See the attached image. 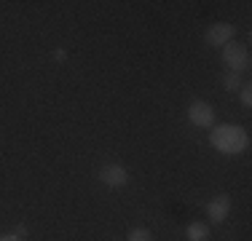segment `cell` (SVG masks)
<instances>
[{
    "label": "cell",
    "mask_w": 252,
    "mask_h": 241,
    "mask_svg": "<svg viewBox=\"0 0 252 241\" xmlns=\"http://www.w3.org/2000/svg\"><path fill=\"white\" fill-rule=\"evenodd\" d=\"M129 241H153L148 228H131L129 231Z\"/></svg>",
    "instance_id": "ba28073f"
},
{
    "label": "cell",
    "mask_w": 252,
    "mask_h": 241,
    "mask_svg": "<svg viewBox=\"0 0 252 241\" xmlns=\"http://www.w3.org/2000/svg\"><path fill=\"white\" fill-rule=\"evenodd\" d=\"M209 142H212L215 150L225 155H239L247 150L250 145V137L242 126H233V123H223V126H215L212 134H209Z\"/></svg>",
    "instance_id": "6da1fadb"
},
{
    "label": "cell",
    "mask_w": 252,
    "mask_h": 241,
    "mask_svg": "<svg viewBox=\"0 0 252 241\" xmlns=\"http://www.w3.org/2000/svg\"><path fill=\"white\" fill-rule=\"evenodd\" d=\"M228 212H231V198L225 196V193H220V196H215L212 201L207 204V217L212 222H223Z\"/></svg>",
    "instance_id": "8992f818"
},
{
    "label": "cell",
    "mask_w": 252,
    "mask_h": 241,
    "mask_svg": "<svg viewBox=\"0 0 252 241\" xmlns=\"http://www.w3.org/2000/svg\"><path fill=\"white\" fill-rule=\"evenodd\" d=\"M233 35H236V27H233V24L215 22L207 27V35H204V38H207L209 46H228L233 40Z\"/></svg>",
    "instance_id": "3957f363"
},
{
    "label": "cell",
    "mask_w": 252,
    "mask_h": 241,
    "mask_svg": "<svg viewBox=\"0 0 252 241\" xmlns=\"http://www.w3.org/2000/svg\"><path fill=\"white\" fill-rule=\"evenodd\" d=\"M239 91H242V94H239V96H242V105H244V107H250V105H252V94H250L252 89H250V86H242Z\"/></svg>",
    "instance_id": "30bf717a"
},
{
    "label": "cell",
    "mask_w": 252,
    "mask_h": 241,
    "mask_svg": "<svg viewBox=\"0 0 252 241\" xmlns=\"http://www.w3.org/2000/svg\"><path fill=\"white\" fill-rule=\"evenodd\" d=\"M185 236H188V241H207L209 228H207V225H201V222H193V225H188Z\"/></svg>",
    "instance_id": "52a82bcc"
},
{
    "label": "cell",
    "mask_w": 252,
    "mask_h": 241,
    "mask_svg": "<svg viewBox=\"0 0 252 241\" xmlns=\"http://www.w3.org/2000/svg\"><path fill=\"white\" fill-rule=\"evenodd\" d=\"M99 180L107 185V188H121V185L129 182V172L118 164H107L105 169L99 172Z\"/></svg>",
    "instance_id": "5b68a950"
},
{
    "label": "cell",
    "mask_w": 252,
    "mask_h": 241,
    "mask_svg": "<svg viewBox=\"0 0 252 241\" xmlns=\"http://www.w3.org/2000/svg\"><path fill=\"white\" fill-rule=\"evenodd\" d=\"M225 89H228V91H236V89H239V75H236V72H228Z\"/></svg>",
    "instance_id": "9c48e42d"
},
{
    "label": "cell",
    "mask_w": 252,
    "mask_h": 241,
    "mask_svg": "<svg viewBox=\"0 0 252 241\" xmlns=\"http://www.w3.org/2000/svg\"><path fill=\"white\" fill-rule=\"evenodd\" d=\"M223 62L228 64V70L236 72V75H239L242 70H247V67H250V51H247V46L231 40V43L223 48Z\"/></svg>",
    "instance_id": "7a4b0ae2"
},
{
    "label": "cell",
    "mask_w": 252,
    "mask_h": 241,
    "mask_svg": "<svg viewBox=\"0 0 252 241\" xmlns=\"http://www.w3.org/2000/svg\"><path fill=\"white\" fill-rule=\"evenodd\" d=\"M188 118L193 126H201V129H209V126L215 123V107L209 105V102H193V105L188 107Z\"/></svg>",
    "instance_id": "277c9868"
},
{
    "label": "cell",
    "mask_w": 252,
    "mask_h": 241,
    "mask_svg": "<svg viewBox=\"0 0 252 241\" xmlns=\"http://www.w3.org/2000/svg\"><path fill=\"white\" fill-rule=\"evenodd\" d=\"M16 236H19V239H25V236H27V228H25V225H22V228H16Z\"/></svg>",
    "instance_id": "7c38bea8"
},
{
    "label": "cell",
    "mask_w": 252,
    "mask_h": 241,
    "mask_svg": "<svg viewBox=\"0 0 252 241\" xmlns=\"http://www.w3.org/2000/svg\"><path fill=\"white\" fill-rule=\"evenodd\" d=\"M0 241H25V239H19L16 233H8V236H0Z\"/></svg>",
    "instance_id": "8fae6325"
}]
</instances>
